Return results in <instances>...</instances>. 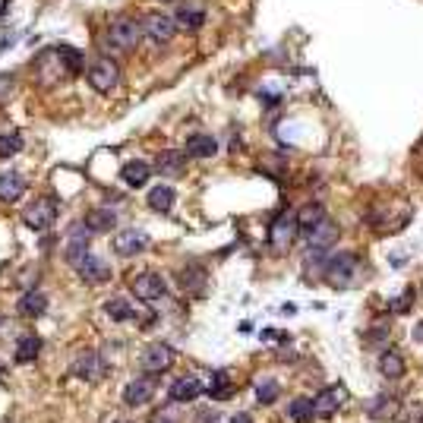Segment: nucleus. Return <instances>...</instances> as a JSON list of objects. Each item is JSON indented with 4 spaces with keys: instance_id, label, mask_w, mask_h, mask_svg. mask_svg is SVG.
<instances>
[{
    "instance_id": "5",
    "label": "nucleus",
    "mask_w": 423,
    "mask_h": 423,
    "mask_svg": "<svg viewBox=\"0 0 423 423\" xmlns=\"http://www.w3.org/2000/svg\"><path fill=\"white\" fill-rule=\"evenodd\" d=\"M120 83V70L111 57H95L89 63V85L95 92H111Z\"/></svg>"
},
{
    "instance_id": "1",
    "label": "nucleus",
    "mask_w": 423,
    "mask_h": 423,
    "mask_svg": "<svg viewBox=\"0 0 423 423\" xmlns=\"http://www.w3.org/2000/svg\"><path fill=\"white\" fill-rule=\"evenodd\" d=\"M142 23L136 16H130V13H120V16L111 19V26H108V41H111L114 51H133L136 45L142 41Z\"/></svg>"
},
{
    "instance_id": "34",
    "label": "nucleus",
    "mask_w": 423,
    "mask_h": 423,
    "mask_svg": "<svg viewBox=\"0 0 423 423\" xmlns=\"http://www.w3.org/2000/svg\"><path fill=\"white\" fill-rule=\"evenodd\" d=\"M23 149V136L19 133H0V158H13Z\"/></svg>"
},
{
    "instance_id": "16",
    "label": "nucleus",
    "mask_w": 423,
    "mask_h": 423,
    "mask_svg": "<svg viewBox=\"0 0 423 423\" xmlns=\"http://www.w3.org/2000/svg\"><path fill=\"white\" fill-rule=\"evenodd\" d=\"M202 382L196 376H180L171 382V389H167V395H171V401H180V404H189V401H196L202 395Z\"/></svg>"
},
{
    "instance_id": "8",
    "label": "nucleus",
    "mask_w": 423,
    "mask_h": 423,
    "mask_svg": "<svg viewBox=\"0 0 423 423\" xmlns=\"http://www.w3.org/2000/svg\"><path fill=\"white\" fill-rule=\"evenodd\" d=\"M89 244H92V231L85 228L83 221L73 224L67 234V244H63V259H67L70 266H79V262L89 256Z\"/></svg>"
},
{
    "instance_id": "25",
    "label": "nucleus",
    "mask_w": 423,
    "mask_h": 423,
    "mask_svg": "<svg viewBox=\"0 0 423 423\" xmlns=\"http://www.w3.org/2000/svg\"><path fill=\"white\" fill-rule=\"evenodd\" d=\"M206 395L212 398H218V401H224V398H231L234 395V385H231V376L224 373V370H215V373L209 376V385H206Z\"/></svg>"
},
{
    "instance_id": "23",
    "label": "nucleus",
    "mask_w": 423,
    "mask_h": 423,
    "mask_svg": "<svg viewBox=\"0 0 423 423\" xmlns=\"http://www.w3.org/2000/svg\"><path fill=\"white\" fill-rule=\"evenodd\" d=\"M184 152H187V158H212L218 152V142L209 133H193V136H187Z\"/></svg>"
},
{
    "instance_id": "13",
    "label": "nucleus",
    "mask_w": 423,
    "mask_h": 423,
    "mask_svg": "<svg viewBox=\"0 0 423 423\" xmlns=\"http://www.w3.org/2000/svg\"><path fill=\"white\" fill-rule=\"evenodd\" d=\"M76 272H79V278L83 281H89V284H105V281H111V266H108L105 259H98V256H85L83 262L76 266Z\"/></svg>"
},
{
    "instance_id": "7",
    "label": "nucleus",
    "mask_w": 423,
    "mask_h": 423,
    "mask_svg": "<svg viewBox=\"0 0 423 423\" xmlns=\"http://www.w3.org/2000/svg\"><path fill=\"white\" fill-rule=\"evenodd\" d=\"M73 376L83 379V382H89V385L101 382V379L108 376V363H105V357L95 354V351L79 354L76 360H73Z\"/></svg>"
},
{
    "instance_id": "37",
    "label": "nucleus",
    "mask_w": 423,
    "mask_h": 423,
    "mask_svg": "<svg viewBox=\"0 0 423 423\" xmlns=\"http://www.w3.org/2000/svg\"><path fill=\"white\" fill-rule=\"evenodd\" d=\"M411 303H414V288H407L404 294L395 297V301L389 303V310H392V313H398V316H401V313H407V310H411Z\"/></svg>"
},
{
    "instance_id": "41",
    "label": "nucleus",
    "mask_w": 423,
    "mask_h": 423,
    "mask_svg": "<svg viewBox=\"0 0 423 423\" xmlns=\"http://www.w3.org/2000/svg\"><path fill=\"white\" fill-rule=\"evenodd\" d=\"M231 423H253V417H250V414L240 411V414H234V420H231Z\"/></svg>"
},
{
    "instance_id": "12",
    "label": "nucleus",
    "mask_w": 423,
    "mask_h": 423,
    "mask_svg": "<svg viewBox=\"0 0 423 423\" xmlns=\"http://www.w3.org/2000/svg\"><path fill=\"white\" fill-rule=\"evenodd\" d=\"M297 212H281L278 218L272 221V244L278 246V250H288L291 244H294V237H297Z\"/></svg>"
},
{
    "instance_id": "36",
    "label": "nucleus",
    "mask_w": 423,
    "mask_h": 423,
    "mask_svg": "<svg viewBox=\"0 0 423 423\" xmlns=\"http://www.w3.org/2000/svg\"><path fill=\"white\" fill-rule=\"evenodd\" d=\"M278 392H281V385H278V382H272V379H268V382H259V385H256V398L262 401V404H272V401L278 398Z\"/></svg>"
},
{
    "instance_id": "24",
    "label": "nucleus",
    "mask_w": 423,
    "mask_h": 423,
    "mask_svg": "<svg viewBox=\"0 0 423 423\" xmlns=\"http://www.w3.org/2000/svg\"><path fill=\"white\" fill-rule=\"evenodd\" d=\"M38 354H41V338H38V335H32V332L19 335L16 351H13V360H16V363H35V357H38Z\"/></svg>"
},
{
    "instance_id": "6",
    "label": "nucleus",
    "mask_w": 423,
    "mask_h": 423,
    "mask_svg": "<svg viewBox=\"0 0 423 423\" xmlns=\"http://www.w3.org/2000/svg\"><path fill=\"white\" fill-rule=\"evenodd\" d=\"M130 291H133L140 301L155 303V301H162V297L167 294V284H164V278L158 272H140V275L130 278Z\"/></svg>"
},
{
    "instance_id": "35",
    "label": "nucleus",
    "mask_w": 423,
    "mask_h": 423,
    "mask_svg": "<svg viewBox=\"0 0 423 423\" xmlns=\"http://www.w3.org/2000/svg\"><path fill=\"white\" fill-rule=\"evenodd\" d=\"M363 338H367V348H385L389 345V325H373Z\"/></svg>"
},
{
    "instance_id": "18",
    "label": "nucleus",
    "mask_w": 423,
    "mask_h": 423,
    "mask_svg": "<svg viewBox=\"0 0 423 423\" xmlns=\"http://www.w3.org/2000/svg\"><path fill=\"white\" fill-rule=\"evenodd\" d=\"M83 224L92 231V234H111V231L118 228V212H111V209H92L89 215H85Z\"/></svg>"
},
{
    "instance_id": "26",
    "label": "nucleus",
    "mask_w": 423,
    "mask_h": 423,
    "mask_svg": "<svg viewBox=\"0 0 423 423\" xmlns=\"http://www.w3.org/2000/svg\"><path fill=\"white\" fill-rule=\"evenodd\" d=\"M404 357L395 354V351H382V357H379V373H382L385 379H401L404 376Z\"/></svg>"
},
{
    "instance_id": "9",
    "label": "nucleus",
    "mask_w": 423,
    "mask_h": 423,
    "mask_svg": "<svg viewBox=\"0 0 423 423\" xmlns=\"http://www.w3.org/2000/svg\"><path fill=\"white\" fill-rule=\"evenodd\" d=\"M155 398V376H136L123 385V404L127 407H142Z\"/></svg>"
},
{
    "instance_id": "42",
    "label": "nucleus",
    "mask_w": 423,
    "mask_h": 423,
    "mask_svg": "<svg viewBox=\"0 0 423 423\" xmlns=\"http://www.w3.org/2000/svg\"><path fill=\"white\" fill-rule=\"evenodd\" d=\"M414 338H417V341H423V323L417 325V329H414Z\"/></svg>"
},
{
    "instance_id": "2",
    "label": "nucleus",
    "mask_w": 423,
    "mask_h": 423,
    "mask_svg": "<svg viewBox=\"0 0 423 423\" xmlns=\"http://www.w3.org/2000/svg\"><path fill=\"white\" fill-rule=\"evenodd\" d=\"M323 278L332 284V288L345 291L351 288V281L357 278V256L354 253H338V256H329L323 266Z\"/></svg>"
},
{
    "instance_id": "39",
    "label": "nucleus",
    "mask_w": 423,
    "mask_h": 423,
    "mask_svg": "<svg viewBox=\"0 0 423 423\" xmlns=\"http://www.w3.org/2000/svg\"><path fill=\"white\" fill-rule=\"evenodd\" d=\"M404 423H423V404H414V407H407V414H404Z\"/></svg>"
},
{
    "instance_id": "43",
    "label": "nucleus",
    "mask_w": 423,
    "mask_h": 423,
    "mask_svg": "<svg viewBox=\"0 0 423 423\" xmlns=\"http://www.w3.org/2000/svg\"><path fill=\"white\" fill-rule=\"evenodd\" d=\"M118 423H130V420H118Z\"/></svg>"
},
{
    "instance_id": "4",
    "label": "nucleus",
    "mask_w": 423,
    "mask_h": 423,
    "mask_svg": "<svg viewBox=\"0 0 423 423\" xmlns=\"http://www.w3.org/2000/svg\"><path fill=\"white\" fill-rule=\"evenodd\" d=\"M23 221L32 231H48L57 221V199L54 196H38L35 202H28L23 212Z\"/></svg>"
},
{
    "instance_id": "40",
    "label": "nucleus",
    "mask_w": 423,
    "mask_h": 423,
    "mask_svg": "<svg viewBox=\"0 0 423 423\" xmlns=\"http://www.w3.org/2000/svg\"><path fill=\"white\" fill-rule=\"evenodd\" d=\"M202 423H221V417L215 411H202Z\"/></svg>"
},
{
    "instance_id": "11",
    "label": "nucleus",
    "mask_w": 423,
    "mask_h": 423,
    "mask_svg": "<svg viewBox=\"0 0 423 423\" xmlns=\"http://www.w3.org/2000/svg\"><path fill=\"white\" fill-rule=\"evenodd\" d=\"M174 19L171 16H164V13H149V16L142 19V32H145V38L152 41V45H167L171 41V35H174Z\"/></svg>"
},
{
    "instance_id": "22",
    "label": "nucleus",
    "mask_w": 423,
    "mask_h": 423,
    "mask_svg": "<svg viewBox=\"0 0 423 423\" xmlns=\"http://www.w3.org/2000/svg\"><path fill=\"white\" fill-rule=\"evenodd\" d=\"M401 411V404H398V398L395 395H379V398H373L370 401V407H367V414L373 420H382V423H389V420H395V414Z\"/></svg>"
},
{
    "instance_id": "33",
    "label": "nucleus",
    "mask_w": 423,
    "mask_h": 423,
    "mask_svg": "<svg viewBox=\"0 0 423 423\" xmlns=\"http://www.w3.org/2000/svg\"><path fill=\"white\" fill-rule=\"evenodd\" d=\"M57 54H61V61L67 63V70H70V73L85 70V57L79 54L76 48H70V45H57Z\"/></svg>"
},
{
    "instance_id": "17",
    "label": "nucleus",
    "mask_w": 423,
    "mask_h": 423,
    "mask_svg": "<svg viewBox=\"0 0 423 423\" xmlns=\"http://www.w3.org/2000/svg\"><path fill=\"white\" fill-rule=\"evenodd\" d=\"M45 310H48V294H45V291H38V288L26 291V294L19 297V303H16V313H19V316H26V319L45 316Z\"/></svg>"
},
{
    "instance_id": "20",
    "label": "nucleus",
    "mask_w": 423,
    "mask_h": 423,
    "mask_svg": "<svg viewBox=\"0 0 423 423\" xmlns=\"http://www.w3.org/2000/svg\"><path fill=\"white\" fill-rule=\"evenodd\" d=\"M155 171L158 174H167V177H177V174L187 171V152H177V149H167L155 158Z\"/></svg>"
},
{
    "instance_id": "30",
    "label": "nucleus",
    "mask_w": 423,
    "mask_h": 423,
    "mask_svg": "<svg viewBox=\"0 0 423 423\" xmlns=\"http://www.w3.org/2000/svg\"><path fill=\"white\" fill-rule=\"evenodd\" d=\"M202 23H206V13L196 10V6H180L177 16H174V26L187 28V32H196V28H202Z\"/></svg>"
},
{
    "instance_id": "32",
    "label": "nucleus",
    "mask_w": 423,
    "mask_h": 423,
    "mask_svg": "<svg viewBox=\"0 0 423 423\" xmlns=\"http://www.w3.org/2000/svg\"><path fill=\"white\" fill-rule=\"evenodd\" d=\"M288 417L294 423H310L316 414H313V398H294L288 407Z\"/></svg>"
},
{
    "instance_id": "21",
    "label": "nucleus",
    "mask_w": 423,
    "mask_h": 423,
    "mask_svg": "<svg viewBox=\"0 0 423 423\" xmlns=\"http://www.w3.org/2000/svg\"><path fill=\"white\" fill-rule=\"evenodd\" d=\"M152 177V164L149 162H140V158H133V162H127L120 167V180L127 187H145Z\"/></svg>"
},
{
    "instance_id": "19",
    "label": "nucleus",
    "mask_w": 423,
    "mask_h": 423,
    "mask_svg": "<svg viewBox=\"0 0 423 423\" xmlns=\"http://www.w3.org/2000/svg\"><path fill=\"white\" fill-rule=\"evenodd\" d=\"M26 189H28V184H26L23 174H16V171L0 174V202H16V199H23Z\"/></svg>"
},
{
    "instance_id": "10",
    "label": "nucleus",
    "mask_w": 423,
    "mask_h": 423,
    "mask_svg": "<svg viewBox=\"0 0 423 423\" xmlns=\"http://www.w3.org/2000/svg\"><path fill=\"white\" fill-rule=\"evenodd\" d=\"M348 401V389L345 385H325L323 392H319L316 398H313V414L316 417H332V414H338V407Z\"/></svg>"
},
{
    "instance_id": "15",
    "label": "nucleus",
    "mask_w": 423,
    "mask_h": 423,
    "mask_svg": "<svg viewBox=\"0 0 423 423\" xmlns=\"http://www.w3.org/2000/svg\"><path fill=\"white\" fill-rule=\"evenodd\" d=\"M145 244H149V237H145L142 231L127 228L114 237V253H118V256H136V253L145 250Z\"/></svg>"
},
{
    "instance_id": "31",
    "label": "nucleus",
    "mask_w": 423,
    "mask_h": 423,
    "mask_svg": "<svg viewBox=\"0 0 423 423\" xmlns=\"http://www.w3.org/2000/svg\"><path fill=\"white\" fill-rule=\"evenodd\" d=\"M323 218H325V209H323V206H316V202H313V206H303L301 212H297V228L310 234V231L316 228Z\"/></svg>"
},
{
    "instance_id": "28",
    "label": "nucleus",
    "mask_w": 423,
    "mask_h": 423,
    "mask_svg": "<svg viewBox=\"0 0 423 423\" xmlns=\"http://www.w3.org/2000/svg\"><path fill=\"white\" fill-rule=\"evenodd\" d=\"M206 268L202 266H187L184 272H180V284H184V291H193V294H202L206 291Z\"/></svg>"
},
{
    "instance_id": "14",
    "label": "nucleus",
    "mask_w": 423,
    "mask_h": 423,
    "mask_svg": "<svg viewBox=\"0 0 423 423\" xmlns=\"http://www.w3.org/2000/svg\"><path fill=\"white\" fill-rule=\"evenodd\" d=\"M335 240H338V224H335L332 218H323V221L306 234V246H310V250H329Z\"/></svg>"
},
{
    "instance_id": "3",
    "label": "nucleus",
    "mask_w": 423,
    "mask_h": 423,
    "mask_svg": "<svg viewBox=\"0 0 423 423\" xmlns=\"http://www.w3.org/2000/svg\"><path fill=\"white\" fill-rule=\"evenodd\" d=\"M174 357L177 354H174L171 345L152 341V345H145V351L140 354V367H142V373H149V376H162L174 367Z\"/></svg>"
},
{
    "instance_id": "38",
    "label": "nucleus",
    "mask_w": 423,
    "mask_h": 423,
    "mask_svg": "<svg viewBox=\"0 0 423 423\" xmlns=\"http://www.w3.org/2000/svg\"><path fill=\"white\" fill-rule=\"evenodd\" d=\"M10 95H13V76L4 73V76H0V101H6Z\"/></svg>"
},
{
    "instance_id": "27",
    "label": "nucleus",
    "mask_w": 423,
    "mask_h": 423,
    "mask_svg": "<svg viewBox=\"0 0 423 423\" xmlns=\"http://www.w3.org/2000/svg\"><path fill=\"white\" fill-rule=\"evenodd\" d=\"M105 313L111 316V323H133V319L140 316V313H136L133 306L123 301V297H111V301L105 303Z\"/></svg>"
},
{
    "instance_id": "29",
    "label": "nucleus",
    "mask_w": 423,
    "mask_h": 423,
    "mask_svg": "<svg viewBox=\"0 0 423 423\" xmlns=\"http://www.w3.org/2000/svg\"><path fill=\"white\" fill-rule=\"evenodd\" d=\"M171 206H174V187L158 184V187L149 189V209L152 212H171Z\"/></svg>"
}]
</instances>
